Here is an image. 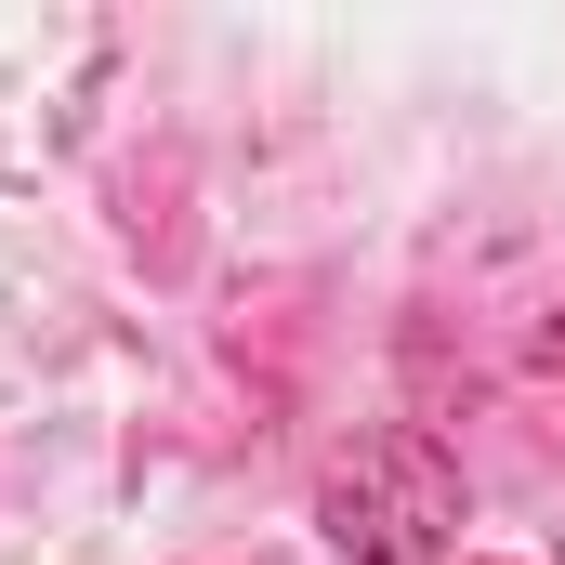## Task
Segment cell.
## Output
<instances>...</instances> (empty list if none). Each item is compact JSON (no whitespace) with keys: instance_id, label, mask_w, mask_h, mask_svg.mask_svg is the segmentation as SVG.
Masks as SVG:
<instances>
[{"instance_id":"1","label":"cell","mask_w":565,"mask_h":565,"mask_svg":"<svg viewBox=\"0 0 565 565\" xmlns=\"http://www.w3.org/2000/svg\"><path fill=\"white\" fill-rule=\"evenodd\" d=\"M316 526H329L342 565H434L447 526H460V487H447V460H434L422 434H369V447L329 473Z\"/></svg>"},{"instance_id":"2","label":"cell","mask_w":565,"mask_h":565,"mask_svg":"<svg viewBox=\"0 0 565 565\" xmlns=\"http://www.w3.org/2000/svg\"><path fill=\"white\" fill-rule=\"evenodd\" d=\"M540 355H565V316H553V329H540Z\"/></svg>"}]
</instances>
